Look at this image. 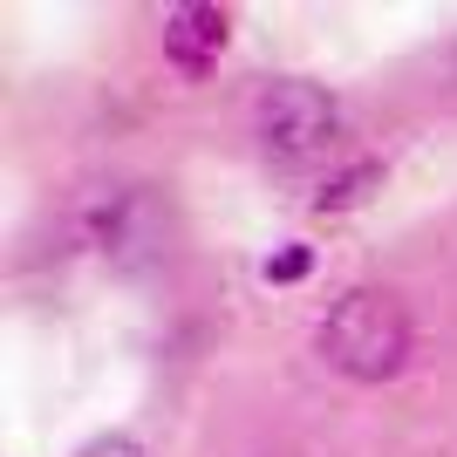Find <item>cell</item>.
Returning a JSON list of instances; mask_svg holds the SVG:
<instances>
[{
	"label": "cell",
	"instance_id": "obj_4",
	"mask_svg": "<svg viewBox=\"0 0 457 457\" xmlns=\"http://www.w3.org/2000/svg\"><path fill=\"white\" fill-rule=\"evenodd\" d=\"M382 157H342L335 171H321V185H314V198H307V212L314 219H342V212H362L369 198L382 191Z\"/></svg>",
	"mask_w": 457,
	"mask_h": 457
},
{
	"label": "cell",
	"instance_id": "obj_6",
	"mask_svg": "<svg viewBox=\"0 0 457 457\" xmlns=\"http://www.w3.org/2000/svg\"><path fill=\"white\" fill-rule=\"evenodd\" d=\"M76 457H144V444H137V437H123V430H103V437H89Z\"/></svg>",
	"mask_w": 457,
	"mask_h": 457
},
{
	"label": "cell",
	"instance_id": "obj_3",
	"mask_svg": "<svg viewBox=\"0 0 457 457\" xmlns=\"http://www.w3.org/2000/svg\"><path fill=\"white\" fill-rule=\"evenodd\" d=\"M232 48V7L219 0H185V7H164L157 21V55L178 82H205Z\"/></svg>",
	"mask_w": 457,
	"mask_h": 457
},
{
	"label": "cell",
	"instance_id": "obj_2",
	"mask_svg": "<svg viewBox=\"0 0 457 457\" xmlns=\"http://www.w3.org/2000/svg\"><path fill=\"white\" fill-rule=\"evenodd\" d=\"M253 144L280 171L335 157L342 151V96L328 82H307V76H273L267 89L253 96Z\"/></svg>",
	"mask_w": 457,
	"mask_h": 457
},
{
	"label": "cell",
	"instance_id": "obj_5",
	"mask_svg": "<svg viewBox=\"0 0 457 457\" xmlns=\"http://www.w3.org/2000/svg\"><path fill=\"white\" fill-rule=\"evenodd\" d=\"M307 273H314V246H307V239H280V246L260 260V280L267 287H301Z\"/></svg>",
	"mask_w": 457,
	"mask_h": 457
},
{
	"label": "cell",
	"instance_id": "obj_1",
	"mask_svg": "<svg viewBox=\"0 0 457 457\" xmlns=\"http://www.w3.org/2000/svg\"><path fill=\"white\" fill-rule=\"evenodd\" d=\"M314 355L321 369H335L342 382H362V389H382L396 382L403 369L417 362V314L396 287H348L328 301V314L314 321Z\"/></svg>",
	"mask_w": 457,
	"mask_h": 457
}]
</instances>
